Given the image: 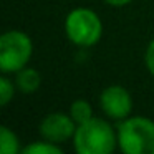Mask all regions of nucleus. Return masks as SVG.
<instances>
[{
  "label": "nucleus",
  "instance_id": "f257e3e1",
  "mask_svg": "<svg viewBox=\"0 0 154 154\" xmlns=\"http://www.w3.org/2000/svg\"><path fill=\"white\" fill-rule=\"evenodd\" d=\"M73 146L78 154H111L118 146V133L108 121L93 116L76 126Z\"/></svg>",
  "mask_w": 154,
  "mask_h": 154
},
{
  "label": "nucleus",
  "instance_id": "f03ea898",
  "mask_svg": "<svg viewBox=\"0 0 154 154\" xmlns=\"http://www.w3.org/2000/svg\"><path fill=\"white\" fill-rule=\"evenodd\" d=\"M118 146L124 154H154V121L128 116L118 126Z\"/></svg>",
  "mask_w": 154,
  "mask_h": 154
},
{
  "label": "nucleus",
  "instance_id": "7ed1b4c3",
  "mask_svg": "<svg viewBox=\"0 0 154 154\" xmlns=\"http://www.w3.org/2000/svg\"><path fill=\"white\" fill-rule=\"evenodd\" d=\"M65 32L76 47H93L103 35V23L96 12L86 7H78L66 15Z\"/></svg>",
  "mask_w": 154,
  "mask_h": 154
},
{
  "label": "nucleus",
  "instance_id": "20e7f679",
  "mask_svg": "<svg viewBox=\"0 0 154 154\" xmlns=\"http://www.w3.org/2000/svg\"><path fill=\"white\" fill-rule=\"evenodd\" d=\"M32 53L33 43L25 32H5L0 38V70L4 73H17L27 66Z\"/></svg>",
  "mask_w": 154,
  "mask_h": 154
},
{
  "label": "nucleus",
  "instance_id": "39448f33",
  "mask_svg": "<svg viewBox=\"0 0 154 154\" xmlns=\"http://www.w3.org/2000/svg\"><path fill=\"white\" fill-rule=\"evenodd\" d=\"M100 106L103 113L111 119L123 121L133 111V98L129 91L121 85H111L100 94Z\"/></svg>",
  "mask_w": 154,
  "mask_h": 154
},
{
  "label": "nucleus",
  "instance_id": "423d86ee",
  "mask_svg": "<svg viewBox=\"0 0 154 154\" xmlns=\"http://www.w3.org/2000/svg\"><path fill=\"white\" fill-rule=\"evenodd\" d=\"M78 124L73 121V118L70 114H65L61 111L57 113H50L48 116L43 118V121L40 123V131L42 137L45 141H50L55 144H61L65 141H68L70 137L75 136Z\"/></svg>",
  "mask_w": 154,
  "mask_h": 154
},
{
  "label": "nucleus",
  "instance_id": "0eeeda50",
  "mask_svg": "<svg viewBox=\"0 0 154 154\" xmlns=\"http://www.w3.org/2000/svg\"><path fill=\"white\" fill-rule=\"evenodd\" d=\"M42 83V76L35 68L25 66L22 70L17 71V76H15V86L18 88V91H22L23 94H30L40 88Z\"/></svg>",
  "mask_w": 154,
  "mask_h": 154
},
{
  "label": "nucleus",
  "instance_id": "6e6552de",
  "mask_svg": "<svg viewBox=\"0 0 154 154\" xmlns=\"http://www.w3.org/2000/svg\"><path fill=\"white\" fill-rule=\"evenodd\" d=\"M0 152L2 154H17L22 152L20 149V141L17 134L10 131L7 126L0 128Z\"/></svg>",
  "mask_w": 154,
  "mask_h": 154
},
{
  "label": "nucleus",
  "instance_id": "1a4fd4ad",
  "mask_svg": "<svg viewBox=\"0 0 154 154\" xmlns=\"http://www.w3.org/2000/svg\"><path fill=\"white\" fill-rule=\"evenodd\" d=\"M70 116L76 124H83L93 118V108L86 100H75L70 106Z\"/></svg>",
  "mask_w": 154,
  "mask_h": 154
},
{
  "label": "nucleus",
  "instance_id": "9d476101",
  "mask_svg": "<svg viewBox=\"0 0 154 154\" xmlns=\"http://www.w3.org/2000/svg\"><path fill=\"white\" fill-rule=\"evenodd\" d=\"M23 154H61V147L55 143H50V141H37V143L28 144L27 147L22 149Z\"/></svg>",
  "mask_w": 154,
  "mask_h": 154
},
{
  "label": "nucleus",
  "instance_id": "9b49d317",
  "mask_svg": "<svg viewBox=\"0 0 154 154\" xmlns=\"http://www.w3.org/2000/svg\"><path fill=\"white\" fill-rule=\"evenodd\" d=\"M14 93H15L14 83L7 76H2L0 78V104L7 106L10 103V100L14 98Z\"/></svg>",
  "mask_w": 154,
  "mask_h": 154
},
{
  "label": "nucleus",
  "instance_id": "f8f14e48",
  "mask_svg": "<svg viewBox=\"0 0 154 154\" xmlns=\"http://www.w3.org/2000/svg\"><path fill=\"white\" fill-rule=\"evenodd\" d=\"M144 61H146V66L149 70V73L154 76V38L149 42L146 48V55H144Z\"/></svg>",
  "mask_w": 154,
  "mask_h": 154
},
{
  "label": "nucleus",
  "instance_id": "ddd939ff",
  "mask_svg": "<svg viewBox=\"0 0 154 154\" xmlns=\"http://www.w3.org/2000/svg\"><path fill=\"white\" fill-rule=\"evenodd\" d=\"M104 2L113 5V7H123V5H128L129 2H133V0H104Z\"/></svg>",
  "mask_w": 154,
  "mask_h": 154
}]
</instances>
